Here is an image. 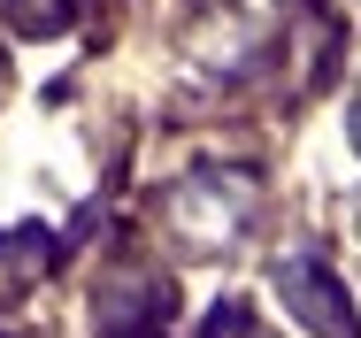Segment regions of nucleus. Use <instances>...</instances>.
Returning a JSON list of instances; mask_svg holds the SVG:
<instances>
[{"instance_id":"obj_5","label":"nucleus","mask_w":361,"mask_h":338,"mask_svg":"<svg viewBox=\"0 0 361 338\" xmlns=\"http://www.w3.org/2000/svg\"><path fill=\"white\" fill-rule=\"evenodd\" d=\"M354 223H361V207H354Z\"/></svg>"},{"instance_id":"obj_3","label":"nucleus","mask_w":361,"mask_h":338,"mask_svg":"<svg viewBox=\"0 0 361 338\" xmlns=\"http://www.w3.org/2000/svg\"><path fill=\"white\" fill-rule=\"evenodd\" d=\"M47 270H54V231H39V223L0 231V300H23Z\"/></svg>"},{"instance_id":"obj_4","label":"nucleus","mask_w":361,"mask_h":338,"mask_svg":"<svg viewBox=\"0 0 361 338\" xmlns=\"http://www.w3.org/2000/svg\"><path fill=\"white\" fill-rule=\"evenodd\" d=\"M354 138H361V108H354Z\"/></svg>"},{"instance_id":"obj_1","label":"nucleus","mask_w":361,"mask_h":338,"mask_svg":"<svg viewBox=\"0 0 361 338\" xmlns=\"http://www.w3.org/2000/svg\"><path fill=\"white\" fill-rule=\"evenodd\" d=\"M246 215H254V185H246L238 169H192V177L169 193V231H177L185 246H200V254L231 246V239L246 231Z\"/></svg>"},{"instance_id":"obj_2","label":"nucleus","mask_w":361,"mask_h":338,"mask_svg":"<svg viewBox=\"0 0 361 338\" xmlns=\"http://www.w3.org/2000/svg\"><path fill=\"white\" fill-rule=\"evenodd\" d=\"M277 292H285V308H292V315H300L315 338H361L354 300H346V284L323 270V262H307V254L277 262Z\"/></svg>"}]
</instances>
